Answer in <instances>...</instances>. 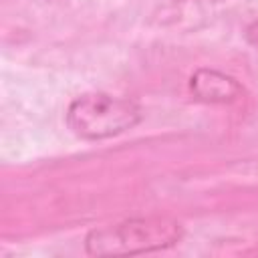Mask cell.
I'll return each instance as SVG.
<instances>
[{
  "label": "cell",
  "mask_w": 258,
  "mask_h": 258,
  "mask_svg": "<svg viewBox=\"0 0 258 258\" xmlns=\"http://www.w3.org/2000/svg\"><path fill=\"white\" fill-rule=\"evenodd\" d=\"M141 107L129 99L103 91L83 93L71 101L64 119L69 129L87 141H103L133 129L141 121Z\"/></svg>",
  "instance_id": "cell-2"
},
{
  "label": "cell",
  "mask_w": 258,
  "mask_h": 258,
  "mask_svg": "<svg viewBox=\"0 0 258 258\" xmlns=\"http://www.w3.org/2000/svg\"><path fill=\"white\" fill-rule=\"evenodd\" d=\"M189 93L194 101L204 105H232L244 95V87L232 77L218 69L200 67L189 77Z\"/></svg>",
  "instance_id": "cell-3"
},
{
  "label": "cell",
  "mask_w": 258,
  "mask_h": 258,
  "mask_svg": "<svg viewBox=\"0 0 258 258\" xmlns=\"http://www.w3.org/2000/svg\"><path fill=\"white\" fill-rule=\"evenodd\" d=\"M244 36H246V42H248V44L258 52V20H254L252 24H248V28H246Z\"/></svg>",
  "instance_id": "cell-4"
},
{
  "label": "cell",
  "mask_w": 258,
  "mask_h": 258,
  "mask_svg": "<svg viewBox=\"0 0 258 258\" xmlns=\"http://www.w3.org/2000/svg\"><path fill=\"white\" fill-rule=\"evenodd\" d=\"M183 238V226L169 216H139L101 226L85 236L89 256H133L175 246Z\"/></svg>",
  "instance_id": "cell-1"
}]
</instances>
